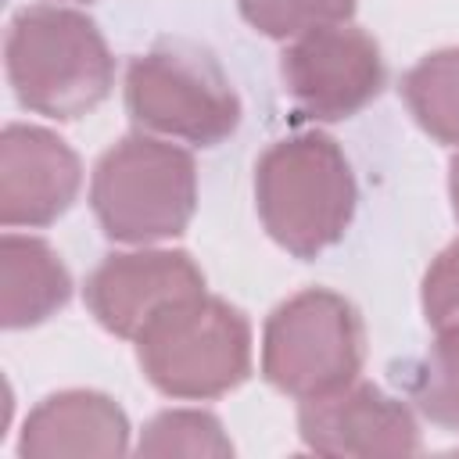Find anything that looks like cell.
Instances as JSON below:
<instances>
[{"instance_id":"obj_7","label":"cell","mask_w":459,"mask_h":459,"mask_svg":"<svg viewBox=\"0 0 459 459\" xmlns=\"http://www.w3.org/2000/svg\"><path fill=\"white\" fill-rule=\"evenodd\" d=\"M280 79L305 118L344 122L380 97L387 68L366 29L337 22L290 39L280 57Z\"/></svg>"},{"instance_id":"obj_8","label":"cell","mask_w":459,"mask_h":459,"mask_svg":"<svg viewBox=\"0 0 459 459\" xmlns=\"http://www.w3.org/2000/svg\"><path fill=\"white\" fill-rule=\"evenodd\" d=\"M201 265L176 247L136 244L129 251L104 255L86 276L82 298L90 316L115 337H136L161 308L201 294Z\"/></svg>"},{"instance_id":"obj_5","label":"cell","mask_w":459,"mask_h":459,"mask_svg":"<svg viewBox=\"0 0 459 459\" xmlns=\"http://www.w3.org/2000/svg\"><path fill=\"white\" fill-rule=\"evenodd\" d=\"M126 111L143 133L190 147L230 140L244 115L219 57L183 39H161L129 61Z\"/></svg>"},{"instance_id":"obj_4","label":"cell","mask_w":459,"mask_h":459,"mask_svg":"<svg viewBox=\"0 0 459 459\" xmlns=\"http://www.w3.org/2000/svg\"><path fill=\"white\" fill-rule=\"evenodd\" d=\"M133 341L143 377L165 398L208 402L251 373L247 316L204 290L161 308Z\"/></svg>"},{"instance_id":"obj_18","label":"cell","mask_w":459,"mask_h":459,"mask_svg":"<svg viewBox=\"0 0 459 459\" xmlns=\"http://www.w3.org/2000/svg\"><path fill=\"white\" fill-rule=\"evenodd\" d=\"M448 201H452V215L459 219V147L448 161Z\"/></svg>"},{"instance_id":"obj_1","label":"cell","mask_w":459,"mask_h":459,"mask_svg":"<svg viewBox=\"0 0 459 459\" xmlns=\"http://www.w3.org/2000/svg\"><path fill=\"white\" fill-rule=\"evenodd\" d=\"M7 82L32 115L72 122L108 100L115 57L97 22L65 4L22 7L4 39Z\"/></svg>"},{"instance_id":"obj_16","label":"cell","mask_w":459,"mask_h":459,"mask_svg":"<svg viewBox=\"0 0 459 459\" xmlns=\"http://www.w3.org/2000/svg\"><path fill=\"white\" fill-rule=\"evenodd\" d=\"M237 7L255 32L287 43L355 14V0H237Z\"/></svg>"},{"instance_id":"obj_9","label":"cell","mask_w":459,"mask_h":459,"mask_svg":"<svg viewBox=\"0 0 459 459\" xmlns=\"http://www.w3.org/2000/svg\"><path fill=\"white\" fill-rule=\"evenodd\" d=\"M298 434L319 455L369 459L420 452V427L412 409L377 384L351 380L337 391L305 398L298 405Z\"/></svg>"},{"instance_id":"obj_2","label":"cell","mask_w":459,"mask_h":459,"mask_svg":"<svg viewBox=\"0 0 459 459\" xmlns=\"http://www.w3.org/2000/svg\"><path fill=\"white\" fill-rule=\"evenodd\" d=\"M359 204V186L341 143L319 129L273 140L255 161V208L265 233L294 258L333 247Z\"/></svg>"},{"instance_id":"obj_13","label":"cell","mask_w":459,"mask_h":459,"mask_svg":"<svg viewBox=\"0 0 459 459\" xmlns=\"http://www.w3.org/2000/svg\"><path fill=\"white\" fill-rule=\"evenodd\" d=\"M402 100L427 136L459 147V47L420 57L402 75Z\"/></svg>"},{"instance_id":"obj_17","label":"cell","mask_w":459,"mask_h":459,"mask_svg":"<svg viewBox=\"0 0 459 459\" xmlns=\"http://www.w3.org/2000/svg\"><path fill=\"white\" fill-rule=\"evenodd\" d=\"M420 305L430 326H445L459 319V240H452L423 273Z\"/></svg>"},{"instance_id":"obj_12","label":"cell","mask_w":459,"mask_h":459,"mask_svg":"<svg viewBox=\"0 0 459 459\" xmlns=\"http://www.w3.org/2000/svg\"><path fill=\"white\" fill-rule=\"evenodd\" d=\"M72 298V276L54 244L32 233H4L0 240V323L29 330L57 316Z\"/></svg>"},{"instance_id":"obj_10","label":"cell","mask_w":459,"mask_h":459,"mask_svg":"<svg viewBox=\"0 0 459 459\" xmlns=\"http://www.w3.org/2000/svg\"><path fill=\"white\" fill-rule=\"evenodd\" d=\"M79 154L43 126L11 122L0 133V222L39 230L57 222L79 197Z\"/></svg>"},{"instance_id":"obj_14","label":"cell","mask_w":459,"mask_h":459,"mask_svg":"<svg viewBox=\"0 0 459 459\" xmlns=\"http://www.w3.org/2000/svg\"><path fill=\"white\" fill-rule=\"evenodd\" d=\"M434 330V344L409 369L405 384L409 398L430 423L459 430V319Z\"/></svg>"},{"instance_id":"obj_6","label":"cell","mask_w":459,"mask_h":459,"mask_svg":"<svg viewBox=\"0 0 459 459\" xmlns=\"http://www.w3.org/2000/svg\"><path fill=\"white\" fill-rule=\"evenodd\" d=\"M366 330L359 308L326 287L280 301L262 330V377L298 402L359 380Z\"/></svg>"},{"instance_id":"obj_3","label":"cell","mask_w":459,"mask_h":459,"mask_svg":"<svg viewBox=\"0 0 459 459\" xmlns=\"http://www.w3.org/2000/svg\"><path fill=\"white\" fill-rule=\"evenodd\" d=\"M90 208L108 240L129 247L172 240L197 212V161L172 140L129 133L97 158Z\"/></svg>"},{"instance_id":"obj_11","label":"cell","mask_w":459,"mask_h":459,"mask_svg":"<svg viewBox=\"0 0 459 459\" xmlns=\"http://www.w3.org/2000/svg\"><path fill=\"white\" fill-rule=\"evenodd\" d=\"M129 434V416L111 394L68 387L47 394L25 416L18 455H126L133 448Z\"/></svg>"},{"instance_id":"obj_19","label":"cell","mask_w":459,"mask_h":459,"mask_svg":"<svg viewBox=\"0 0 459 459\" xmlns=\"http://www.w3.org/2000/svg\"><path fill=\"white\" fill-rule=\"evenodd\" d=\"M57 4H61V0H57ZM72 4H90V0H72Z\"/></svg>"},{"instance_id":"obj_15","label":"cell","mask_w":459,"mask_h":459,"mask_svg":"<svg viewBox=\"0 0 459 459\" xmlns=\"http://www.w3.org/2000/svg\"><path fill=\"white\" fill-rule=\"evenodd\" d=\"M136 455H201V459H226L233 455V441L226 437L222 423L208 409H165L151 416L133 445Z\"/></svg>"}]
</instances>
